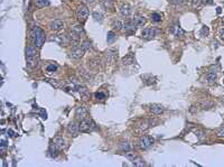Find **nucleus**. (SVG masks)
<instances>
[{"label": "nucleus", "instance_id": "16", "mask_svg": "<svg viewBox=\"0 0 224 167\" xmlns=\"http://www.w3.org/2000/svg\"><path fill=\"white\" fill-rule=\"evenodd\" d=\"M75 89L79 91V93L81 94L82 98H84V100H86V98H89V91H88V88L84 85H77L75 86Z\"/></svg>", "mask_w": 224, "mask_h": 167}, {"label": "nucleus", "instance_id": "14", "mask_svg": "<svg viewBox=\"0 0 224 167\" xmlns=\"http://www.w3.org/2000/svg\"><path fill=\"white\" fill-rule=\"evenodd\" d=\"M120 13H121V15H122V16H124V17L130 16V13H132L131 6H130V4H123L122 6H121V8H120Z\"/></svg>", "mask_w": 224, "mask_h": 167}, {"label": "nucleus", "instance_id": "30", "mask_svg": "<svg viewBox=\"0 0 224 167\" xmlns=\"http://www.w3.org/2000/svg\"><path fill=\"white\" fill-rule=\"evenodd\" d=\"M151 19L154 20V22H160L161 20V16L159 15V13H154L151 15Z\"/></svg>", "mask_w": 224, "mask_h": 167}, {"label": "nucleus", "instance_id": "29", "mask_svg": "<svg viewBox=\"0 0 224 167\" xmlns=\"http://www.w3.org/2000/svg\"><path fill=\"white\" fill-rule=\"evenodd\" d=\"M114 39H115V35H114L113 31H109L108 33V38H106V40H108V43H113Z\"/></svg>", "mask_w": 224, "mask_h": 167}, {"label": "nucleus", "instance_id": "24", "mask_svg": "<svg viewBox=\"0 0 224 167\" xmlns=\"http://www.w3.org/2000/svg\"><path fill=\"white\" fill-rule=\"evenodd\" d=\"M102 4H103V7L108 10H111V9L113 8V2H112V0H103L102 1Z\"/></svg>", "mask_w": 224, "mask_h": 167}, {"label": "nucleus", "instance_id": "37", "mask_svg": "<svg viewBox=\"0 0 224 167\" xmlns=\"http://www.w3.org/2000/svg\"><path fill=\"white\" fill-rule=\"evenodd\" d=\"M6 147H7V145H6V142H4V140H1V149H0V151H1V154H4V150H6Z\"/></svg>", "mask_w": 224, "mask_h": 167}, {"label": "nucleus", "instance_id": "28", "mask_svg": "<svg viewBox=\"0 0 224 167\" xmlns=\"http://www.w3.org/2000/svg\"><path fill=\"white\" fill-rule=\"evenodd\" d=\"M94 97H95V99H97V100H104V99L106 98V94L104 92H102V91H99V92H97V93L94 94Z\"/></svg>", "mask_w": 224, "mask_h": 167}, {"label": "nucleus", "instance_id": "26", "mask_svg": "<svg viewBox=\"0 0 224 167\" xmlns=\"http://www.w3.org/2000/svg\"><path fill=\"white\" fill-rule=\"evenodd\" d=\"M123 26H124V22H121V20H114L113 22V28H115V29H122Z\"/></svg>", "mask_w": 224, "mask_h": 167}, {"label": "nucleus", "instance_id": "39", "mask_svg": "<svg viewBox=\"0 0 224 167\" xmlns=\"http://www.w3.org/2000/svg\"><path fill=\"white\" fill-rule=\"evenodd\" d=\"M170 1L175 4H183V2H184V0H170Z\"/></svg>", "mask_w": 224, "mask_h": 167}, {"label": "nucleus", "instance_id": "2", "mask_svg": "<svg viewBox=\"0 0 224 167\" xmlns=\"http://www.w3.org/2000/svg\"><path fill=\"white\" fill-rule=\"evenodd\" d=\"M26 60H27V64L30 67H34L37 65V52L36 48L33 46H28L26 48Z\"/></svg>", "mask_w": 224, "mask_h": 167}, {"label": "nucleus", "instance_id": "22", "mask_svg": "<svg viewBox=\"0 0 224 167\" xmlns=\"http://www.w3.org/2000/svg\"><path fill=\"white\" fill-rule=\"evenodd\" d=\"M132 164H133L135 166H145V165H146L145 160L141 158V157H139V156H137V157L132 160Z\"/></svg>", "mask_w": 224, "mask_h": 167}, {"label": "nucleus", "instance_id": "19", "mask_svg": "<svg viewBox=\"0 0 224 167\" xmlns=\"http://www.w3.org/2000/svg\"><path fill=\"white\" fill-rule=\"evenodd\" d=\"M172 33H173L176 37H183L184 34H185V31H184L179 26H173V27H172Z\"/></svg>", "mask_w": 224, "mask_h": 167}, {"label": "nucleus", "instance_id": "35", "mask_svg": "<svg viewBox=\"0 0 224 167\" xmlns=\"http://www.w3.org/2000/svg\"><path fill=\"white\" fill-rule=\"evenodd\" d=\"M46 81L48 82L49 84H52L53 86H55V88H59V84L56 82V80H51V79H47Z\"/></svg>", "mask_w": 224, "mask_h": 167}, {"label": "nucleus", "instance_id": "34", "mask_svg": "<svg viewBox=\"0 0 224 167\" xmlns=\"http://www.w3.org/2000/svg\"><path fill=\"white\" fill-rule=\"evenodd\" d=\"M216 135H217L219 137H224V126H222L221 128L217 129V131H216Z\"/></svg>", "mask_w": 224, "mask_h": 167}, {"label": "nucleus", "instance_id": "1", "mask_svg": "<svg viewBox=\"0 0 224 167\" xmlns=\"http://www.w3.org/2000/svg\"><path fill=\"white\" fill-rule=\"evenodd\" d=\"M31 38L34 39V43L37 47H42L45 43V33L38 26H34L31 29Z\"/></svg>", "mask_w": 224, "mask_h": 167}, {"label": "nucleus", "instance_id": "42", "mask_svg": "<svg viewBox=\"0 0 224 167\" xmlns=\"http://www.w3.org/2000/svg\"><path fill=\"white\" fill-rule=\"evenodd\" d=\"M84 1H86V2H90V4H92V2H94V0H84Z\"/></svg>", "mask_w": 224, "mask_h": 167}, {"label": "nucleus", "instance_id": "15", "mask_svg": "<svg viewBox=\"0 0 224 167\" xmlns=\"http://www.w3.org/2000/svg\"><path fill=\"white\" fill-rule=\"evenodd\" d=\"M64 26V22H62V20H59V19H56V20H53V22L49 24V27H51V29L53 30H61L62 28H63Z\"/></svg>", "mask_w": 224, "mask_h": 167}, {"label": "nucleus", "instance_id": "41", "mask_svg": "<svg viewBox=\"0 0 224 167\" xmlns=\"http://www.w3.org/2000/svg\"><path fill=\"white\" fill-rule=\"evenodd\" d=\"M221 39H222V40H224V29L221 31Z\"/></svg>", "mask_w": 224, "mask_h": 167}, {"label": "nucleus", "instance_id": "13", "mask_svg": "<svg viewBox=\"0 0 224 167\" xmlns=\"http://www.w3.org/2000/svg\"><path fill=\"white\" fill-rule=\"evenodd\" d=\"M54 145L56 146V148L61 151V150H63L65 147H66V142H65V139H63L62 137H57L54 139Z\"/></svg>", "mask_w": 224, "mask_h": 167}, {"label": "nucleus", "instance_id": "18", "mask_svg": "<svg viewBox=\"0 0 224 167\" xmlns=\"http://www.w3.org/2000/svg\"><path fill=\"white\" fill-rule=\"evenodd\" d=\"M132 22H133V24H135L136 26H141L146 22V19H145L141 15H135L133 18H132Z\"/></svg>", "mask_w": 224, "mask_h": 167}, {"label": "nucleus", "instance_id": "36", "mask_svg": "<svg viewBox=\"0 0 224 167\" xmlns=\"http://www.w3.org/2000/svg\"><path fill=\"white\" fill-rule=\"evenodd\" d=\"M120 148L122 150H129L130 149V145H129L128 142H123V145L120 146Z\"/></svg>", "mask_w": 224, "mask_h": 167}, {"label": "nucleus", "instance_id": "27", "mask_svg": "<svg viewBox=\"0 0 224 167\" xmlns=\"http://www.w3.org/2000/svg\"><path fill=\"white\" fill-rule=\"evenodd\" d=\"M93 18H94V20H97V22H102V20H103V15H102L101 13L94 11V13H93Z\"/></svg>", "mask_w": 224, "mask_h": 167}, {"label": "nucleus", "instance_id": "6", "mask_svg": "<svg viewBox=\"0 0 224 167\" xmlns=\"http://www.w3.org/2000/svg\"><path fill=\"white\" fill-rule=\"evenodd\" d=\"M89 16V9L85 4H81L79 6V8L76 10V17L77 20L80 22H84L86 20V18Z\"/></svg>", "mask_w": 224, "mask_h": 167}, {"label": "nucleus", "instance_id": "10", "mask_svg": "<svg viewBox=\"0 0 224 167\" xmlns=\"http://www.w3.org/2000/svg\"><path fill=\"white\" fill-rule=\"evenodd\" d=\"M55 40L59 44H63V45H67L70 42H71V37L67 36L66 34H61L56 36Z\"/></svg>", "mask_w": 224, "mask_h": 167}, {"label": "nucleus", "instance_id": "5", "mask_svg": "<svg viewBox=\"0 0 224 167\" xmlns=\"http://www.w3.org/2000/svg\"><path fill=\"white\" fill-rule=\"evenodd\" d=\"M155 142V139L150 136H144L139 139V142L137 144V147L140 148V149H147L149 147H151Z\"/></svg>", "mask_w": 224, "mask_h": 167}, {"label": "nucleus", "instance_id": "8", "mask_svg": "<svg viewBox=\"0 0 224 167\" xmlns=\"http://www.w3.org/2000/svg\"><path fill=\"white\" fill-rule=\"evenodd\" d=\"M84 52L85 51L82 48V46H75L73 48V51L71 52V57L74 58V60H79V58H81L83 56Z\"/></svg>", "mask_w": 224, "mask_h": 167}, {"label": "nucleus", "instance_id": "20", "mask_svg": "<svg viewBox=\"0 0 224 167\" xmlns=\"http://www.w3.org/2000/svg\"><path fill=\"white\" fill-rule=\"evenodd\" d=\"M67 130H68V133H72V135H74V136H75L76 133H79V124H74V122L70 124Z\"/></svg>", "mask_w": 224, "mask_h": 167}, {"label": "nucleus", "instance_id": "40", "mask_svg": "<svg viewBox=\"0 0 224 167\" xmlns=\"http://www.w3.org/2000/svg\"><path fill=\"white\" fill-rule=\"evenodd\" d=\"M8 136L13 137V130H8Z\"/></svg>", "mask_w": 224, "mask_h": 167}, {"label": "nucleus", "instance_id": "38", "mask_svg": "<svg viewBox=\"0 0 224 167\" xmlns=\"http://www.w3.org/2000/svg\"><path fill=\"white\" fill-rule=\"evenodd\" d=\"M195 133H196V136H197L199 139H203V138H204V133H203V131H201V130H196V131H195Z\"/></svg>", "mask_w": 224, "mask_h": 167}, {"label": "nucleus", "instance_id": "21", "mask_svg": "<svg viewBox=\"0 0 224 167\" xmlns=\"http://www.w3.org/2000/svg\"><path fill=\"white\" fill-rule=\"evenodd\" d=\"M216 79H217V75H216V73H214V72H210L206 76H205V80H206L208 83H213V82H215Z\"/></svg>", "mask_w": 224, "mask_h": 167}, {"label": "nucleus", "instance_id": "7", "mask_svg": "<svg viewBox=\"0 0 224 167\" xmlns=\"http://www.w3.org/2000/svg\"><path fill=\"white\" fill-rule=\"evenodd\" d=\"M88 115H89V112H88V110H86V108H85V107H79V108H76L75 117L79 120L86 119V118H88Z\"/></svg>", "mask_w": 224, "mask_h": 167}, {"label": "nucleus", "instance_id": "12", "mask_svg": "<svg viewBox=\"0 0 224 167\" xmlns=\"http://www.w3.org/2000/svg\"><path fill=\"white\" fill-rule=\"evenodd\" d=\"M149 109L155 115H160L161 112H164V107L161 104H159V103H152V104L149 106Z\"/></svg>", "mask_w": 224, "mask_h": 167}, {"label": "nucleus", "instance_id": "25", "mask_svg": "<svg viewBox=\"0 0 224 167\" xmlns=\"http://www.w3.org/2000/svg\"><path fill=\"white\" fill-rule=\"evenodd\" d=\"M35 4L37 7H45L49 4V0H35Z\"/></svg>", "mask_w": 224, "mask_h": 167}, {"label": "nucleus", "instance_id": "32", "mask_svg": "<svg viewBox=\"0 0 224 167\" xmlns=\"http://www.w3.org/2000/svg\"><path fill=\"white\" fill-rule=\"evenodd\" d=\"M208 33H210V29H208V27H207V26H203V27H202V31H201V35H202V36H207V35H208Z\"/></svg>", "mask_w": 224, "mask_h": 167}, {"label": "nucleus", "instance_id": "3", "mask_svg": "<svg viewBox=\"0 0 224 167\" xmlns=\"http://www.w3.org/2000/svg\"><path fill=\"white\" fill-rule=\"evenodd\" d=\"M84 29L81 25H74L71 28V40L74 43H77L83 36H84Z\"/></svg>", "mask_w": 224, "mask_h": 167}, {"label": "nucleus", "instance_id": "23", "mask_svg": "<svg viewBox=\"0 0 224 167\" xmlns=\"http://www.w3.org/2000/svg\"><path fill=\"white\" fill-rule=\"evenodd\" d=\"M58 151H59V150L56 148V146L54 145V142H53V144H51V146H49V153H51L52 157H56Z\"/></svg>", "mask_w": 224, "mask_h": 167}, {"label": "nucleus", "instance_id": "31", "mask_svg": "<svg viewBox=\"0 0 224 167\" xmlns=\"http://www.w3.org/2000/svg\"><path fill=\"white\" fill-rule=\"evenodd\" d=\"M81 46H82V48H83V49H84L85 52L89 51L90 48L92 47V45H91V42H84V43L82 44Z\"/></svg>", "mask_w": 224, "mask_h": 167}, {"label": "nucleus", "instance_id": "9", "mask_svg": "<svg viewBox=\"0 0 224 167\" xmlns=\"http://www.w3.org/2000/svg\"><path fill=\"white\" fill-rule=\"evenodd\" d=\"M106 55L108 62H109V63H113L114 61L117 60V57H118V52L115 51V49H108L106 53Z\"/></svg>", "mask_w": 224, "mask_h": 167}, {"label": "nucleus", "instance_id": "4", "mask_svg": "<svg viewBox=\"0 0 224 167\" xmlns=\"http://www.w3.org/2000/svg\"><path fill=\"white\" fill-rule=\"evenodd\" d=\"M95 128V124L91 119H83L81 120V122L79 124V131L81 133H88V131H91Z\"/></svg>", "mask_w": 224, "mask_h": 167}, {"label": "nucleus", "instance_id": "17", "mask_svg": "<svg viewBox=\"0 0 224 167\" xmlns=\"http://www.w3.org/2000/svg\"><path fill=\"white\" fill-rule=\"evenodd\" d=\"M135 62H136V58H135V55H133V53H129L128 55H126L122 58V63L124 65L133 64Z\"/></svg>", "mask_w": 224, "mask_h": 167}, {"label": "nucleus", "instance_id": "43", "mask_svg": "<svg viewBox=\"0 0 224 167\" xmlns=\"http://www.w3.org/2000/svg\"><path fill=\"white\" fill-rule=\"evenodd\" d=\"M221 11H222V10H221V8H220V7H217V13H221Z\"/></svg>", "mask_w": 224, "mask_h": 167}, {"label": "nucleus", "instance_id": "11", "mask_svg": "<svg viewBox=\"0 0 224 167\" xmlns=\"http://www.w3.org/2000/svg\"><path fill=\"white\" fill-rule=\"evenodd\" d=\"M141 35L145 39H151L156 35V29L155 28H146V29L142 30Z\"/></svg>", "mask_w": 224, "mask_h": 167}, {"label": "nucleus", "instance_id": "33", "mask_svg": "<svg viewBox=\"0 0 224 167\" xmlns=\"http://www.w3.org/2000/svg\"><path fill=\"white\" fill-rule=\"evenodd\" d=\"M47 72H49V73H52V72H55L56 70H57V66H56L55 64H51V65H48L47 66Z\"/></svg>", "mask_w": 224, "mask_h": 167}, {"label": "nucleus", "instance_id": "44", "mask_svg": "<svg viewBox=\"0 0 224 167\" xmlns=\"http://www.w3.org/2000/svg\"><path fill=\"white\" fill-rule=\"evenodd\" d=\"M223 84H224V81H223Z\"/></svg>", "mask_w": 224, "mask_h": 167}]
</instances>
